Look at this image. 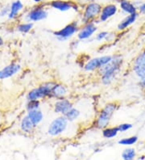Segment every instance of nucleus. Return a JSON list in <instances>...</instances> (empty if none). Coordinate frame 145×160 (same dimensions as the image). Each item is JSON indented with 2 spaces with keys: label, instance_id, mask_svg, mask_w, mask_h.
Wrapping results in <instances>:
<instances>
[{
  "label": "nucleus",
  "instance_id": "nucleus-17",
  "mask_svg": "<svg viewBox=\"0 0 145 160\" xmlns=\"http://www.w3.org/2000/svg\"><path fill=\"white\" fill-rule=\"evenodd\" d=\"M27 116L31 119V121H32L33 124L36 126L39 124L41 123V121L44 119V114H43L42 111L39 109H35V110H31V111H28L27 112Z\"/></svg>",
  "mask_w": 145,
  "mask_h": 160
},
{
  "label": "nucleus",
  "instance_id": "nucleus-2",
  "mask_svg": "<svg viewBox=\"0 0 145 160\" xmlns=\"http://www.w3.org/2000/svg\"><path fill=\"white\" fill-rule=\"evenodd\" d=\"M118 105L114 102H110L105 104L104 107L99 111V114L94 120V125L97 129H103L110 125L111 118L117 110Z\"/></svg>",
  "mask_w": 145,
  "mask_h": 160
},
{
  "label": "nucleus",
  "instance_id": "nucleus-14",
  "mask_svg": "<svg viewBox=\"0 0 145 160\" xmlns=\"http://www.w3.org/2000/svg\"><path fill=\"white\" fill-rule=\"evenodd\" d=\"M48 16V11L44 8H35L29 12L27 19L29 21H41L45 20Z\"/></svg>",
  "mask_w": 145,
  "mask_h": 160
},
{
  "label": "nucleus",
  "instance_id": "nucleus-7",
  "mask_svg": "<svg viewBox=\"0 0 145 160\" xmlns=\"http://www.w3.org/2000/svg\"><path fill=\"white\" fill-rule=\"evenodd\" d=\"M102 6L99 3L97 2H90L85 7V11H84L81 22L85 24V23L93 22L95 18L99 16L101 12H102Z\"/></svg>",
  "mask_w": 145,
  "mask_h": 160
},
{
  "label": "nucleus",
  "instance_id": "nucleus-1",
  "mask_svg": "<svg viewBox=\"0 0 145 160\" xmlns=\"http://www.w3.org/2000/svg\"><path fill=\"white\" fill-rule=\"evenodd\" d=\"M123 58L119 53L112 55L110 62L101 67L97 73L100 76L101 82L104 86H108L114 82L123 66Z\"/></svg>",
  "mask_w": 145,
  "mask_h": 160
},
{
  "label": "nucleus",
  "instance_id": "nucleus-20",
  "mask_svg": "<svg viewBox=\"0 0 145 160\" xmlns=\"http://www.w3.org/2000/svg\"><path fill=\"white\" fill-rule=\"evenodd\" d=\"M120 8L128 15L136 13V8L135 5L128 0H122L120 2Z\"/></svg>",
  "mask_w": 145,
  "mask_h": 160
},
{
  "label": "nucleus",
  "instance_id": "nucleus-4",
  "mask_svg": "<svg viewBox=\"0 0 145 160\" xmlns=\"http://www.w3.org/2000/svg\"><path fill=\"white\" fill-rule=\"evenodd\" d=\"M70 121L65 116L60 115L51 121L48 127V134L52 137H56L63 133L67 129Z\"/></svg>",
  "mask_w": 145,
  "mask_h": 160
},
{
  "label": "nucleus",
  "instance_id": "nucleus-24",
  "mask_svg": "<svg viewBox=\"0 0 145 160\" xmlns=\"http://www.w3.org/2000/svg\"><path fill=\"white\" fill-rule=\"evenodd\" d=\"M138 141V137L137 136H132V137L125 138H122L118 141V143L119 145H122V146H126V147H128V146H132V145L135 144Z\"/></svg>",
  "mask_w": 145,
  "mask_h": 160
},
{
  "label": "nucleus",
  "instance_id": "nucleus-12",
  "mask_svg": "<svg viewBox=\"0 0 145 160\" xmlns=\"http://www.w3.org/2000/svg\"><path fill=\"white\" fill-rule=\"evenodd\" d=\"M68 88L64 84L56 82L52 88V92H51L50 99H55V100H60L65 98L68 95Z\"/></svg>",
  "mask_w": 145,
  "mask_h": 160
},
{
  "label": "nucleus",
  "instance_id": "nucleus-29",
  "mask_svg": "<svg viewBox=\"0 0 145 160\" xmlns=\"http://www.w3.org/2000/svg\"><path fill=\"white\" fill-rule=\"evenodd\" d=\"M139 12L143 14H145V2H143L141 6L139 7Z\"/></svg>",
  "mask_w": 145,
  "mask_h": 160
},
{
  "label": "nucleus",
  "instance_id": "nucleus-25",
  "mask_svg": "<svg viewBox=\"0 0 145 160\" xmlns=\"http://www.w3.org/2000/svg\"><path fill=\"white\" fill-rule=\"evenodd\" d=\"M32 28H33L32 23H22V24L18 26L17 29L18 31H19L20 32L27 33V32H28L29 31H31Z\"/></svg>",
  "mask_w": 145,
  "mask_h": 160
},
{
  "label": "nucleus",
  "instance_id": "nucleus-30",
  "mask_svg": "<svg viewBox=\"0 0 145 160\" xmlns=\"http://www.w3.org/2000/svg\"><path fill=\"white\" fill-rule=\"evenodd\" d=\"M2 45H3V41H2V37H0V46H2Z\"/></svg>",
  "mask_w": 145,
  "mask_h": 160
},
{
  "label": "nucleus",
  "instance_id": "nucleus-23",
  "mask_svg": "<svg viewBox=\"0 0 145 160\" xmlns=\"http://www.w3.org/2000/svg\"><path fill=\"white\" fill-rule=\"evenodd\" d=\"M136 154V151L134 148L129 147V148H126L123 150L122 152L121 157L123 160H133Z\"/></svg>",
  "mask_w": 145,
  "mask_h": 160
},
{
  "label": "nucleus",
  "instance_id": "nucleus-27",
  "mask_svg": "<svg viewBox=\"0 0 145 160\" xmlns=\"http://www.w3.org/2000/svg\"><path fill=\"white\" fill-rule=\"evenodd\" d=\"M109 35V32L106 31H102L99 33H97L96 36L94 37V39L96 41H99V42H102L103 41H106V37Z\"/></svg>",
  "mask_w": 145,
  "mask_h": 160
},
{
  "label": "nucleus",
  "instance_id": "nucleus-18",
  "mask_svg": "<svg viewBox=\"0 0 145 160\" xmlns=\"http://www.w3.org/2000/svg\"><path fill=\"white\" fill-rule=\"evenodd\" d=\"M36 125L33 124L31 119L29 118L28 116H25L23 117L20 123V128H21L22 131H23L24 133H31L33 129H35Z\"/></svg>",
  "mask_w": 145,
  "mask_h": 160
},
{
  "label": "nucleus",
  "instance_id": "nucleus-3",
  "mask_svg": "<svg viewBox=\"0 0 145 160\" xmlns=\"http://www.w3.org/2000/svg\"><path fill=\"white\" fill-rule=\"evenodd\" d=\"M55 81H49L41 84L38 88H34L27 94L28 100H40L41 99H50L52 88L55 85Z\"/></svg>",
  "mask_w": 145,
  "mask_h": 160
},
{
  "label": "nucleus",
  "instance_id": "nucleus-19",
  "mask_svg": "<svg viewBox=\"0 0 145 160\" xmlns=\"http://www.w3.org/2000/svg\"><path fill=\"white\" fill-rule=\"evenodd\" d=\"M119 133L118 126H108L102 129V134L104 138L111 139L115 138Z\"/></svg>",
  "mask_w": 145,
  "mask_h": 160
},
{
  "label": "nucleus",
  "instance_id": "nucleus-26",
  "mask_svg": "<svg viewBox=\"0 0 145 160\" xmlns=\"http://www.w3.org/2000/svg\"><path fill=\"white\" fill-rule=\"evenodd\" d=\"M40 104H41L40 100H28L27 103V109L28 111L39 109L40 108Z\"/></svg>",
  "mask_w": 145,
  "mask_h": 160
},
{
  "label": "nucleus",
  "instance_id": "nucleus-31",
  "mask_svg": "<svg viewBox=\"0 0 145 160\" xmlns=\"http://www.w3.org/2000/svg\"><path fill=\"white\" fill-rule=\"evenodd\" d=\"M33 1H34V2H41L42 0H33Z\"/></svg>",
  "mask_w": 145,
  "mask_h": 160
},
{
  "label": "nucleus",
  "instance_id": "nucleus-13",
  "mask_svg": "<svg viewBox=\"0 0 145 160\" xmlns=\"http://www.w3.org/2000/svg\"><path fill=\"white\" fill-rule=\"evenodd\" d=\"M118 12V8L115 4H107L102 8V12L99 15V20L101 22H106L110 18L114 16Z\"/></svg>",
  "mask_w": 145,
  "mask_h": 160
},
{
  "label": "nucleus",
  "instance_id": "nucleus-28",
  "mask_svg": "<svg viewBox=\"0 0 145 160\" xmlns=\"http://www.w3.org/2000/svg\"><path fill=\"white\" fill-rule=\"evenodd\" d=\"M133 127L132 124L131 123H122L118 125V130H119V133H124L126 131L129 130Z\"/></svg>",
  "mask_w": 145,
  "mask_h": 160
},
{
  "label": "nucleus",
  "instance_id": "nucleus-22",
  "mask_svg": "<svg viewBox=\"0 0 145 160\" xmlns=\"http://www.w3.org/2000/svg\"><path fill=\"white\" fill-rule=\"evenodd\" d=\"M80 116H81V112H80V110L77 109V108L73 107L65 115V117L67 118V120L70 121V122H73V121H75L76 120L78 119Z\"/></svg>",
  "mask_w": 145,
  "mask_h": 160
},
{
  "label": "nucleus",
  "instance_id": "nucleus-9",
  "mask_svg": "<svg viewBox=\"0 0 145 160\" xmlns=\"http://www.w3.org/2000/svg\"><path fill=\"white\" fill-rule=\"evenodd\" d=\"M132 70L139 79H145V49L135 58Z\"/></svg>",
  "mask_w": 145,
  "mask_h": 160
},
{
  "label": "nucleus",
  "instance_id": "nucleus-5",
  "mask_svg": "<svg viewBox=\"0 0 145 160\" xmlns=\"http://www.w3.org/2000/svg\"><path fill=\"white\" fill-rule=\"evenodd\" d=\"M112 59V55L107 54L100 57L93 58L87 61L83 66V70L85 72H94L98 71L101 67L109 63Z\"/></svg>",
  "mask_w": 145,
  "mask_h": 160
},
{
  "label": "nucleus",
  "instance_id": "nucleus-15",
  "mask_svg": "<svg viewBox=\"0 0 145 160\" xmlns=\"http://www.w3.org/2000/svg\"><path fill=\"white\" fill-rule=\"evenodd\" d=\"M50 6L56 10L60 11V12H67L70 9L74 8V10H77V7L71 2H67V1H63V0H53L50 2Z\"/></svg>",
  "mask_w": 145,
  "mask_h": 160
},
{
  "label": "nucleus",
  "instance_id": "nucleus-16",
  "mask_svg": "<svg viewBox=\"0 0 145 160\" xmlns=\"http://www.w3.org/2000/svg\"><path fill=\"white\" fill-rule=\"evenodd\" d=\"M137 13H134L132 14V15H128V16H126L122 21L119 22V23L117 26V29L121 32L126 30L128 27L132 25V23H134V22H135V20L137 19Z\"/></svg>",
  "mask_w": 145,
  "mask_h": 160
},
{
  "label": "nucleus",
  "instance_id": "nucleus-8",
  "mask_svg": "<svg viewBox=\"0 0 145 160\" xmlns=\"http://www.w3.org/2000/svg\"><path fill=\"white\" fill-rule=\"evenodd\" d=\"M97 31H98V27L94 22L85 23L82 27L80 28L79 31L77 33V40L80 41H89L94 36Z\"/></svg>",
  "mask_w": 145,
  "mask_h": 160
},
{
  "label": "nucleus",
  "instance_id": "nucleus-11",
  "mask_svg": "<svg viewBox=\"0 0 145 160\" xmlns=\"http://www.w3.org/2000/svg\"><path fill=\"white\" fill-rule=\"evenodd\" d=\"M20 69H21L20 65L16 64V63L8 65L0 70V80L6 79V78L16 75L18 72H19Z\"/></svg>",
  "mask_w": 145,
  "mask_h": 160
},
{
  "label": "nucleus",
  "instance_id": "nucleus-10",
  "mask_svg": "<svg viewBox=\"0 0 145 160\" xmlns=\"http://www.w3.org/2000/svg\"><path fill=\"white\" fill-rule=\"evenodd\" d=\"M74 107V104L68 98H63L60 100H56L53 103V111L58 115L65 116L68 112Z\"/></svg>",
  "mask_w": 145,
  "mask_h": 160
},
{
  "label": "nucleus",
  "instance_id": "nucleus-6",
  "mask_svg": "<svg viewBox=\"0 0 145 160\" xmlns=\"http://www.w3.org/2000/svg\"><path fill=\"white\" fill-rule=\"evenodd\" d=\"M79 25L77 22H73L69 23L64 28H60L58 31H55L53 32V36L56 37L59 41H65L74 37L76 33L79 31Z\"/></svg>",
  "mask_w": 145,
  "mask_h": 160
},
{
  "label": "nucleus",
  "instance_id": "nucleus-21",
  "mask_svg": "<svg viewBox=\"0 0 145 160\" xmlns=\"http://www.w3.org/2000/svg\"><path fill=\"white\" fill-rule=\"evenodd\" d=\"M23 4L20 1H16L12 4L11 6V9L8 13V18L9 19H13L14 17H16V16L19 13L23 8Z\"/></svg>",
  "mask_w": 145,
  "mask_h": 160
}]
</instances>
